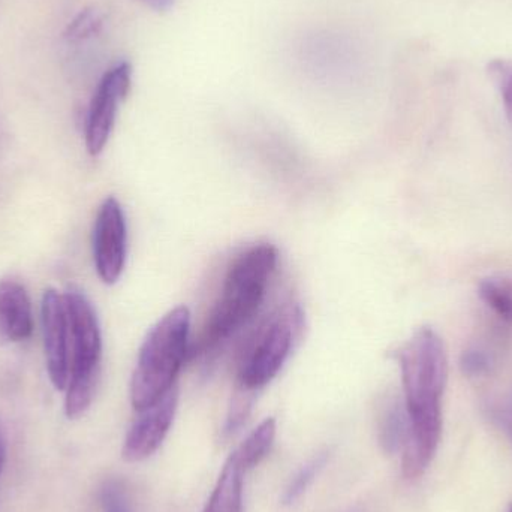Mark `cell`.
<instances>
[{"instance_id":"6da1fadb","label":"cell","mask_w":512,"mask_h":512,"mask_svg":"<svg viewBox=\"0 0 512 512\" xmlns=\"http://www.w3.org/2000/svg\"><path fill=\"white\" fill-rule=\"evenodd\" d=\"M409 432L402 448L406 480L423 477L432 465L442 436V397L448 381V358L436 331L421 327L397 352Z\"/></svg>"},{"instance_id":"7a4b0ae2","label":"cell","mask_w":512,"mask_h":512,"mask_svg":"<svg viewBox=\"0 0 512 512\" xmlns=\"http://www.w3.org/2000/svg\"><path fill=\"white\" fill-rule=\"evenodd\" d=\"M277 261L279 252L270 243L252 246L234 259L198 342L197 354H207L230 339L255 315L276 271Z\"/></svg>"},{"instance_id":"3957f363","label":"cell","mask_w":512,"mask_h":512,"mask_svg":"<svg viewBox=\"0 0 512 512\" xmlns=\"http://www.w3.org/2000/svg\"><path fill=\"white\" fill-rule=\"evenodd\" d=\"M191 312L179 306L170 310L149 331L138 354L131 379V402L135 411L155 405L174 387L188 355Z\"/></svg>"},{"instance_id":"277c9868","label":"cell","mask_w":512,"mask_h":512,"mask_svg":"<svg viewBox=\"0 0 512 512\" xmlns=\"http://www.w3.org/2000/svg\"><path fill=\"white\" fill-rule=\"evenodd\" d=\"M69 322V381L66 385V417L86 414L95 399L101 373L102 337L98 316L80 289L63 294Z\"/></svg>"},{"instance_id":"5b68a950","label":"cell","mask_w":512,"mask_h":512,"mask_svg":"<svg viewBox=\"0 0 512 512\" xmlns=\"http://www.w3.org/2000/svg\"><path fill=\"white\" fill-rule=\"evenodd\" d=\"M303 324V310L297 303L286 304L271 315L243 357L236 390L255 396L270 384L292 354Z\"/></svg>"},{"instance_id":"8992f818","label":"cell","mask_w":512,"mask_h":512,"mask_svg":"<svg viewBox=\"0 0 512 512\" xmlns=\"http://www.w3.org/2000/svg\"><path fill=\"white\" fill-rule=\"evenodd\" d=\"M131 84L132 66L128 62L117 63L99 81L86 122V147L90 155H99L107 146L117 111L129 95Z\"/></svg>"},{"instance_id":"52a82bcc","label":"cell","mask_w":512,"mask_h":512,"mask_svg":"<svg viewBox=\"0 0 512 512\" xmlns=\"http://www.w3.org/2000/svg\"><path fill=\"white\" fill-rule=\"evenodd\" d=\"M93 258L102 282L113 285L120 279L126 262V219L114 197L99 209L93 228Z\"/></svg>"},{"instance_id":"ba28073f","label":"cell","mask_w":512,"mask_h":512,"mask_svg":"<svg viewBox=\"0 0 512 512\" xmlns=\"http://www.w3.org/2000/svg\"><path fill=\"white\" fill-rule=\"evenodd\" d=\"M179 405V391L171 388L155 405L140 412L123 442L126 462L138 463L152 457L167 438Z\"/></svg>"},{"instance_id":"9c48e42d","label":"cell","mask_w":512,"mask_h":512,"mask_svg":"<svg viewBox=\"0 0 512 512\" xmlns=\"http://www.w3.org/2000/svg\"><path fill=\"white\" fill-rule=\"evenodd\" d=\"M42 333L48 375L56 390L69 381V322L65 297L54 289L45 291L41 304Z\"/></svg>"},{"instance_id":"30bf717a","label":"cell","mask_w":512,"mask_h":512,"mask_svg":"<svg viewBox=\"0 0 512 512\" xmlns=\"http://www.w3.org/2000/svg\"><path fill=\"white\" fill-rule=\"evenodd\" d=\"M32 331V303L26 288L14 279L0 280V345L23 342Z\"/></svg>"},{"instance_id":"8fae6325","label":"cell","mask_w":512,"mask_h":512,"mask_svg":"<svg viewBox=\"0 0 512 512\" xmlns=\"http://www.w3.org/2000/svg\"><path fill=\"white\" fill-rule=\"evenodd\" d=\"M245 475L246 472L231 454L222 468L218 483H216L203 512H243Z\"/></svg>"},{"instance_id":"7c38bea8","label":"cell","mask_w":512,"mask_h":512,"mask_svg":"<svg viewBox=\"0 0 512 512\" xmlns=\"http://www.w3.org/2000/svg\"><path fill=\"white\" fill-rule=\"evenodd\" d=\"M409 432V417L405 402L391 399L385 403L379 417V442L387 454L402 451Z\"/></svg>"},{"instance_id":"4fadbf2b","label":"cell","mask_w":512,"mask_h":512,"mask_svg":"<svg viewBox=\"0 0 512 512\" xmlns=\"http://www.w3.org/2000/svg\"><path fill=\"white\" fill-rule=\"evenodd\" d=\"M274 438H276V420L274 418H267L255 430H252L251 435L233 453L234 459L242 466L243 471H251L265 459L273 447Z\"/></svg>"},{"instance_id":"5bb4252c","label":"cell","mask_w":512,"mask_h":512,"mask_svg":"<svg viewBox=\"0 0 512 512\" xmlns=\"http://www.w3.org/2000/svg\"><path fill=\"white\" fill-rule=\"evenodd\" d=\"M330 456V450L321 451V453L312 457L306 465L301 466V468L298 469L297 474H295L294 478L289 481L285 492H283L282 505H285V507H292V505L297 504V502L306 495V492L309 490V487L312 486L313 481L318 478L322 469L327 466Z\"/></svg>"},{"instance_id":"9a60e30c","label":"cell","mask_w":512,"mask_h":512,"mask_svg":"<svg viewBox=\"0 0 512 512\" xmlns=\"http://www.w3.org/2000/svg\"><path fill=\"white\" fill-rule=\"evenodd\" d=\"M480 297L499 318L512 324V283L504 279H486L480 283Z\"/></svg>"},{"instance_id":"2e32d148","label":"cell","mask_w":512,"mask_h":512,"mask_svg":"<svg viewBox=\"0 0 512 512\" xmlns=\"http://www.w3.org/2000/svg\"><path fill=\"white\" fill-rule=\"evenodd\" d=\"M105 23V14L96 8L81 11L65 30V39L69 44L87 41L101 32Z\"/></svg>"},{"instance_id":"e0dca14e","label":"cell","mask_w":512,"mask_h":512,"mask_svg":"<svg viewBox=\"0 0 512 512\" xmlns=\"http://www.w3.org/2000/svg\"><path fill=\"white\" fill-rule=\"evenodd\" d=\"M99 504L102 512H134L128 489L125 483L117 478L104 481L99 490Z\"/></svg>"},{"instance_id":"ac0fdd59","label":"cell","mask_w":512,"mask_h":512,"mask_svg":"<svg viewBox=\"0 0 512 512\" xmlns=\"http://www.w3.org/2000/svg\"><path fill=\"white\" fill-rule=\"evenodd\" d=\"M489 72L498 84L505 111L512 120V62L511 60H493Z\"/></svg>"},{"instance_id":"d6986e66","label":"cell","mask_w":512,"mask_h":512,"mask_svg":"<svg viewBox=\"0 0 512 512\" xmlns=\"http://www.w3.org/2000/svg\"><path fill=\"white\" fill-rule=\"evenodd\" d=\"M460 369L469 378L487 375L492 369V358L481 349L472 348L463 352L460 358Z\"/></svg>"},{"instance_id":"ffe728a7","label":"cell","mask_w":512,"mask_h":512,"mask_svg":"<svg viewBox=\"0 0 512 512\" xmlns=\"http://www.w3.org/2000/svg\"><path fill=\"white\" fill-rule=\"evenodd\" d=\"M138 2L143 3L144 6L153 9V11L167 12L173 8L176 0H138Z\"/></svg>"},{"instance_id":"44dd1931","label":"cell","mask_w":512,"mask_h":512,"mask_svg":"<svg viewBox=\"0 0 512 512\" xmlns=\"http://www.w3.org/2000/svg\"><path fill=\"white\" fill-rule=\"evenodd\" d=\"M6 447L5 438H3L2 430H0V471H2L3 463H5Z\"/></svg>"},{"instance_id":"7402d4cb","label":"cell","mask_w":512,"mask_h":512,"mask_svg":"<svg viewBox=\"0 0 512 512\" xmlns=\"http://www.w3.org/2000/svg\"><path fill=\"white\" fill-rule=\"evenodd\" d=\"M508 512H512V505H511L510 511H508Z\"/></svg>"}]
</instances>
